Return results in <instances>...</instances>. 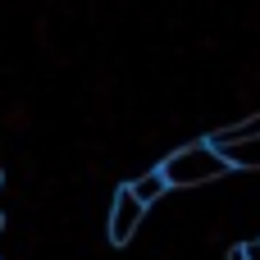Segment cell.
<instances>
[{
	"label": "cell",
	"instance_id": "8992f818",
	"mask_svg": "<svg viewBox=\"0 0 260 260\" xmlns=\"http://www.w3.org/2000/svg\"><path fill=\"white\" fill-rule=\"evenodd\" d=\"M229 260H247V251H242V247H238V251H233V256H229Z\"/></svg>",
	"mask_w": 260,
	"mask_h": 260
},
{
	"label": "cell",
	"instance_id": "277c9868",
	"mask_svg": "<svg viewBox=\"0 0 260 260\" xmlns=\"http://www.w3.org/2000/svg\"><path fill=\"white\" fill-rule=\"evenodd\" d=\"M128 187H133V192H137L146 206H155V201L169 192V178H165V169H146V174H142V178H133Z\"/></svg>",
	"mask_w": 260,
	"mask_h": 260
},
{
	"label": "cell",
	"instance_id": "3957f363",
	"mask_svg": "<svg viewBox=\"0 0 260 260\" xmlns=\"http://www.w3.org/2000/svg\"><path fill=\"white\" fill-rule=\"evenodd\" d=\"M215 146L229 155V165H233V169H260V133L238 137V142H215Z\"/></svg>",
	"mask_w": 260,
	"mask_h": 260
},
{
	"label": "cell",
	"instance_id": "6da1fadb",
	"mask_svg": "<svg viewBox=\"0 0 260 260\" xmlns=\"http://www.w3.org/2000/svg\"><path fill=\"white\" fill-rule=\"evenodd\" d=\"M160 169H165L169 187H201V183H215V178H224L233 165H229V155H224L215 142H192V146L174 151V155H169Z\"/></svg>",
	"mask_w": 260,
	"mask_h": 260
},
{
	"label": "cell",
	"instance_id": "7a4b0ae2",
	"mask_svg": "<svg viewBox=\"0 0 260 260\" xmlns=\"http://www.w3.org/2000/svg\"><path fill=\"white\" fill-rule=\"evenodd\" d=\"M142 215H146V201L133 187H119L114 192V206H110V242L114 247H128L133 233L142 229Z\"/></svg>",
	"mask_w": 260,
	"mask_h": 260
},
{
	"label": "cell",
	"instance_id": "5b68a950",
	"mask_svg": "<svg viewBox=\"0 0 260 260\" xmlns=\"http://www.w3.org/2000/svg\"><path fill=\"white\" fill-rule=\"evenodd\" d=\"M242 251H247V260H260V238H256V242H247Z\"/></svg>",
	"mask_w": 260,
	"mask_h": 260
}]
</instances>
